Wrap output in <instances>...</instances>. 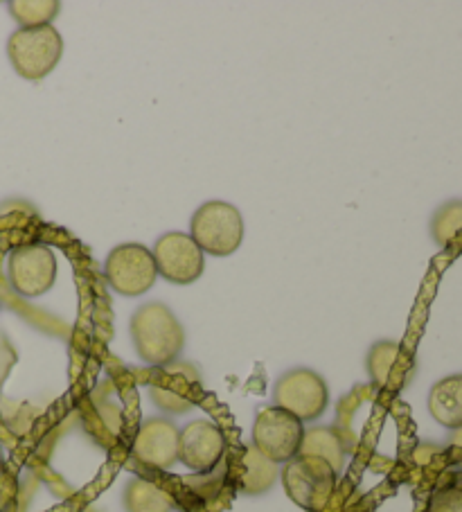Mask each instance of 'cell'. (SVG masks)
Returning <instances> with one entry per match:
<instances>
[{
	"label": "cell",
	"mask_w": 462,
	"mask_h": 512,
	"mask_svg": "<svg viewBox=\"0 0 462 512\" xmlns=\"http://www.w3.org/2000/svg\"><path fill=\"white\" fill-rule=\"evenodd\" d=\"M131 339L138 357L149 366L165 368L174 364L185 346V330L170 307L147 303L133 314Z\"/></svg>",
	"instance_id": "obj_1"
},
{
	"label": "cell",
	"mask_w": 462,
	"mask_h": 512,
	"mask_svg": "<svg viewBox=\"0 0 462 512\" xmlns=\"http://www.w3.org/2000/svg\"><path fill=\"white\" fill-rule=\"evenodd\" d=\"M64 55V39L55 25L41 28H21L7 41V57H10L16 73L30 82H39L57 68Z\"/></svg>",
	"instance_id": "obj_2"
},
{
	"label": "cell",
	"mask_w": 462,
	"mask_h": 512,
	"mask_svg": "<svg viewBox=\"0 0 462 512\" xmlns=\"http://www.w3.org/2000/svg\"><path fill=\"white\" fill-rule=\"evenodd\" d=\"M280 479L287 497L298 508L307 512H321L332 499L339 474L323 458L298 454L289 463H284Z\"/></svg>",
	"instance_id": "obj_3"
},
{
	"label": "cell",
	"mask_w": 462,
	"mask_h": 512,
	"mask_svg": "<svg viewBox=\"0 0 462 512\" xmlns=\"http://www.w3.org/2000/svg\"><path fill=\"white\" fill-rule=\"evenodd\" d=\"M190 237L199 249L215 258L233 255L244 240L242 213L228 201H208L194 213Z\"/></svg>",
	"instance_id": "obj_4"
},
{
	"label": "cell",
	"mask_w": 462,
	"mask_h": 512,
	"mask_svg": "<svg viewBox=\"0 0 462 512\" xmlns=\"http://www.w3.org/2000/svg\"><path fill=\"white\" fill-rule=\"evenodd\" d=\"M273 406L291 413L302 425L318 420L330 402V388L325 379L309 368H293L284 373L273 388Z\"/></svg>",
	"instance_id": "obj_5"
},
{
	"label": "cell",
	"mask_w": 462,
	"mask_h": 512,
	"mask_svg": "<svg viewBox=\"0 0 462 512\" xmlns=\"http://www.w3.org/2000/svg\"><path fill=\"white\" fill-rule=\"evenodd\" d=\"M7 278L16 294L39 298L52 289L57 280V258L48 244L16 246L7 258Z\"/></svg>",
	"instance_id": "obj_6"
},
{
	"label": "cell",
	"mask_w": 462,
	"mask_h": 512,
	"mask_svg": "<svg viewBox=\"0 0 462 512\" xmlns=\"http://www.w3.org/2000/svg\"><path fill=\"white\" fill-rule=\"evenodd\" d=\"M305 427L291 413L266 406L257 413L253 425V447L273 463H289L300 454Z\"/></svg>",
	"instance_id": "obj_7"
},
{
	"label": "cell",
	"mask_w": 462,
	"mask_h": 512,
	"mask_svg": "<svg viewBox=\"0 0 462 512\" xmlns=\"http://www.w3.org/2000/svg\"><path fill=\"white\" fill-rule=\"evenodd\" d=\"M104 276L113 291L122 296H140L154 287L158 278L154 255L142 244H120L106 255Z\"/></svg>",
	"instance_id": "obj_8"
},
{
	"label": "cell",
	"mask_w": 462,
	"mask_h": 512,
	"mask_svg": "<svg viewBox=\"0 0 462 512\" xmlns=\"http://www.w3.org/2000/svg\"><path fill=\"white\" fill-rule=\"evenodd\" d=\"M156 262L158 276H163L172 285H192L201 278L206 258L199 244L188 233H165L151 249Z\"/></svg>",
	"instance_id": "obj_9"
},
{
	"label": "cell",
	"mask_w": 462,
	"mask_h": 512,
	"mask_svg": "<svg viewBox=\"0 0 462 512\" xmlns=\"http://www.w3.org/2000/svg\"><path fill=\"white\" fill-rule=\"evenodd\" d=\"M226 452V436L212 420H194L179 436V461L190 470L206 474L221 463Z\"/></svg>",
	"instance_id": "obj_10"
},
{
	"label": "cell",
	"mask_w": 462,
	"mask_h": 512,
	"mask_svg": "<svg viewBox=\"0 0 462 512\" xmlns=\"http://www.w3.org/2000/svg\"><path fill=\"white\" fill-rule=\"evenodd\" d=\"M179 436L181 431L172 420L149 418L133 438V456L156 470H170L179 463Z\"/></svg>",
	"instance_id": "obj_11"
},
{
	"label": "cell",
	"mask_w": 462,
	"mask_h": 512,
	"mask_svg": "<svg viewBox=\"0 0 462 512\" xmlns=\"http://www.w3.org/2000/svg\"><path fill=\"white\" fill-rule=\"evenodd\" d=\"M201 386L197 368L190 364H170L163 370V379L151 384L149 395L156 406L167 413H188L194 406V388Z\"/></svg>",
	"instance_id": "obj_12"
},
{
	"label": "cell",
	"mask_w": 462,
	"mask_h": 512,
	"mask_svg": "<svg viewBox=\"0 0 462 512\" xmlns=\"http://www.w3.org/2000/svg\"><path fill=\"white\" fill-rule=\"evenodd\" d=\"M429 413L438 425L456 431L462 427V375H449L433 384Z\"/></svg>",
	"instance_id": "obj_13"
},
{
	"label": "cell",
	"mask_w": 462,
	"mask_h": 512,
	"mask_svg": "<svg viewBox=\"0 0 462 512\" xmlns=\"http://www.w3.org/2000/svg\"><path fill=\"white\" fill-rule=\"evenodd\" d=\"M122 503L127 512H172L176 506L170 494L145 479H131L127 483Z\"/></svg>",
	"instance_id": "obj_14"
},
{
	"label": "cell",
	"mask_w": 462,
	"mask_h": 512,
	"mask_svg": "<svg viewBox=\"0 0 462 512\" xmlns=\"http://www.w3.org/2000/svg\"><path fill=\"white\" fill-rule=\"evenodd\" d=\"M300 456H316L323 458L325 463L334 467V472L339 474L345 463V449L339 434L332 427H312L305 429L300 445Z\"/></svg>",
	"instance_id": "obj_15"
},
{
	"label": "cell",
	"mask_w": 462,
	"mask_h": 512,
	"mask_svg": "<svg viewBox=\"0 0 462 512\" xmlns=\"http://www.w3.org/2000/svg\"><path fill=\"white\" fill-rule=\"evenodd\" d=\"M280 476V465L269 461L251 445L244 452V474H242V490L251 497L269 492Z\"/></svg>",
	"instance_id": "obj_16"
},
{
	"label": "cell",
	"mask_w": 462,
	"mask_h": 512,
	"mask_svg": "<svg viewBox=\"0 0 462 512\" xmlns=\"http://www.w3.org/2000/svg\"><path fill=\"white\" fill-rule=\"evenodd\" d=\"M402 355V348H399L397 341H379L368 352V375L377 386L386 388L390 386V379H393V370Z\"/></svg>",
	"instance_id": "obj_17"
},
{
	"label": "cell",
	"mask_w": 462,
	"mask_h": 512,
	"mask_svg": "<svg viewBox=\"0 0 462 512\" xmlns=\"http://www.w3.org/2000/svg\"><path fill=\"white\" fill-rule=\"evenodd\" d=\"M10 14L21 28H41L52 25L59 14L57 0H14L10 3Z\"/></svg>",
	"instance_id": "obj_18"
},
{
	"label": "cell",
	"mask_w": 462,
	"mask_h": 512,
	"mask_svg": "<svg viewBox=\"0 0 462 512\" xmlns=\"http://www.w3.org/2000/svg\"><path fill=\"white\" fill-rule=\"evenodd\" d=\"M462 233V201H449L433 215L431 235L438 246L447 249Z\"/></svg>",
	"instance_id": "obj_19"
},
{
	"label": "cell",
	"mask_w": 462,
	"mask_h": 512,
	"mask_svg": "<svg viewBox=\"0 0 462 512\" xmlns=\"http://www.w3.org/2000/svg\"><path fill=\"white\" fill-rule=\"evenodd\" d=\"M429 512H462V490L444 488L431 497Z\"/></svg>",
	"instance_id": "obj_20"
},
{
	"label": "cell",
	"mask_w": 462,
	"mask_h": 512,
	"mask_svg": "<svg viewBox=\"0 0 462 512\" xmlns=\"http://www.w3.org/2000/svg\"><path fill=\"white\" fill-rule=\"evenodd\" d=\"M451 445H453V447H462V427L453 431V436H451Z\"/></svg>",
	"instance_id": "obj_21"
},
{
	"label": "cell",
	"mask_w": 462,
	"mask_h": 512,
	"mask_svg": "<svg viewBox=\"0 0 462 512\" xmlns=\"http://www.w3.org/2000/svg\"><path fill=\"white\" fill-rule=\"evenodd\" d=\"M5 470V456H3V447H0V476H3Z\"/></svg>",
	"instance_id": "obj_22"
}]
</instances>
